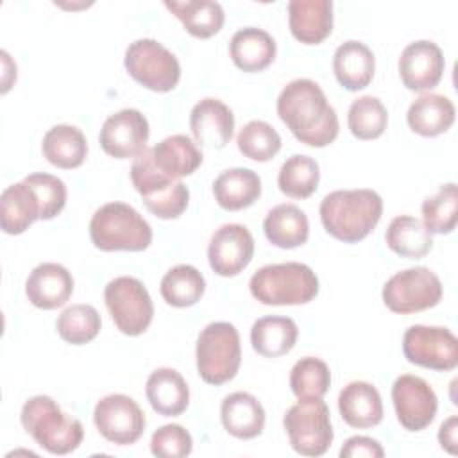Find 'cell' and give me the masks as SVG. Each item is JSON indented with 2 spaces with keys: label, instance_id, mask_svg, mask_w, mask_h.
Here are the masks:
<instances>
[{
  "label": "cell",
  "instance_id": "484cf974",
  "mask_svg": "<svg viewBox=\"0 0 458 458\" xmlns=\"http://www.w3.org/2000/svg\"><path fill=\"white\" fill-rule=\"evenodd\" d=\"M274 38L258 27H243L236 30L229 43V54L236 68L254 73L268 68L276 59Z\"/></svg>",
  "mask_w": 458,
  "mask_h": 458
},
{
  "label": "cell",
  "instance_id": "d6a6232c",
  "mask_svg": "<svg viewBox=\"0 0 458 458\" xmlns=\"http://www.w3.org/2000/svg\"><path fill=\"white\" fill-rule=\"evenodd\" d=\"M165 5L177 16L188 34L200 39L215 36L225 20L224 7L213 0H166Z\"/></svg>",
  "mask_w": 458,
  "mask_h": 458
},
{
  "label": "cell",
  "instance_id": "4316f807",
  "mask_svg": "<svg viewBox=\"0 0 458 458\" xmlns=\"http://www.w3.org/2000/svg\"><path fill=\"white\" fill-rule=\"evenodd\" d=\"M213 195L222 209L240 211L259 199L261 179L250 168H227L213 181Z\"/></svg>",
  "mask_w": 458,
  "mask_h": 458
},
{
  "label": "cell",
  "instance_id": "4dcf8cb0",
  "mask_svg": "<svg viewBox=\"0 0 458 458\" xmlns=\"http://www.w3.org/2000/svg\"><path fill=\"white\" fill-rule=\"evenodd\" d=\"M41 152L50 165L70 170L84 163L88 156V141L79 127L59 123L45 132Z\"/></svg>",
  "mask_w": 458,
  "mask_h": 458
},
{
  "label": "cell",
  "instance_id": "ee69618b",
  "mask_svg": "<svg viewBox=\"0 0 458 458\" xmlns=\"http://www.w3.org/2000/svg\"><path fill=\"white\" fill-rule=\"evenodd\" d=\"M342 458H381L385 456V451L381 444L376 438L363 437V435H354L347 438L340 449Z\"/></svg>",
  "mask_w": 458,
  "mask_h": 458
},
{
  "label": "cell",
  "instance_id": "8fae6325",
  "mask_svg": "<svg viewBox=\"0 0 458 458\" xmlns=\"http://www.w3.org/2000/svg\"><path fill=\"white\" fill-rule=\"evenodd\" d=\"M442 283L426 267H411L394 274L383 286L385 306L399 315L429 310L442 301Z\"/></svg>",
  "mask_w": 458,
  "mask_h": 458
},
{
  "label": "cell",
  "instance_id": "7c38bea8",
  "mask_svg": "<svg viewBox=\"0 0 458 458\" xmlns=\"http://www.w3.org/2000/svg\"><path fill=\"white\" fill-rule=\"evenodd\" d=\"M403 354L424 369L453 370L458 365V340L447 327L415 324L403 335Z\"/></svg>",
  "mask_w": 458,
  "mask_h": 458
},
{
  "label": "cell",
  "instance_id": "cb8c5ba5",
  "mask_svg": "<svg viewBox=\"0 0 458 458\" xmlns=\"http://www.w3.org/2000/svg\"><path fill=\"white\" fill-rule=\"evenodd\" d=\"M376 70L372 50L356 39L338 45L333 55V72L338 84L349 91L363 89L370 84Z\"/></svg>",
  "mask_w": 458,
  "mask_h": 458
},
{
  "label": "cell",
  "instance_id": "f35d334b",
  "mask_svg": "<svg viewBox=\"0 0 458 458\" xmlns=\"http://www.w3.org/2000/svg\"><path fill=\"white\" fill-rule=\"evenodd\" d=\"M349 131L358 140H376L388 125V111L377 97L363 95L352 100L347 113Z\"/></svg>",
  "mask_w": 458,
  "mask_h": 458
},
{
  "label": "cell",
  "instance_id": "5b68a950",
  "mask_svg": "<svg viewBox=\"0 0 458 458\" xmlns=\"http://www.w3.org/2000/svg\"><path fill=\"white\" fill-rule=\"evenodd\" d=\"M91 243L104 250H145L152 243L150 224L125 202L100 206L89 220Z\"/></svg>",
  "mask_w": 458,
  "mask_h": 458
},
{
  "label": "cell",
  "instance_id": "e575fe53",
  "mask_svg": "<svg viewBox=\"0 0 458 458\" xmlns=\"http://www.w3.org/2000/svg\"><path fill=\"white\" fill-rule=\"evenodd\" d=\"M159 290L166 304L174 308H188L202 299L206 292V281L195 267L181 263L172 267L163 276Z\"/></svg>",
  "mask_w": 458,
  "mask_h": 458
},
{
  "label": "cell",
  "instance_id": "83f0119b",
  "mask_svg": "<svg viewBox=\"0 0 458 458\" xmlns=\"http://www.w3.org/2000/svg\"><path fill=\"white\" fill-rule=\"evenodd\" d=\"M454 104L438 93H424L417 97L406 113L410 129L424 138L438 136L451 129L454 123Z\"/></svg>",
  "mask_w": 458,
  "mask_h": 458
},
{
  "label": "cell",
  "instance_id": "44dd1931",
  "mask_svg": "<svg viewBox=\"0 0 458 458\" xmlns=\"http://www.w3.org/2000/svg\"><path fill=\"white\" fill-rule=\"evenodd\" d=\"M338 411L351 428H374L383 420V401L367 381H351L338 394Z\"/></svg>",
  "mask_w": 458,
  "mask_h": 458
},
{
  "label": "cell",
  "instance_id": "603a6c76",
  "mask_svg": "<svg viewBox=\"0 0 458 458\" xmlns=\"http://www.w3.org/2000/svg\"><path fill=\"white\" fill-rule=\"evenodd\" d=\"M224 429L240 440H250L261 435L265 428V410L249 392H233L220 404Z\"/></svg>",
  "mask_w": 458,
  "mask_h": 458
},
{
  "label": "cell",
  "instance_id": "d4e9b609",
  "mask_svg": "<svg viewBox=\"0 0 458 458\" xmlns=\"http://www.w3.org/2000/svg\"><path fill=\"white\" fill-rule=\"evenodd\" d=\"M145 394L152 410L165 417H177L190 404L188 383L181 372L170 367H161L150 372Z\"/></svg>",
  "mask_w": 458,
  "mask_h": 458
},
{
  "label": "cell",
  "instance_id": "7bdbcfd3",
  "mask_svg": "<svg viewBox=\"0 0 458 458\" xmlns=\"http://www.w3.org/2000/svg\"><path fill=\"white\" fill-rule=\"evenodd\" d=\"M193 449L191 435L181 424H165L152 433L150 451L161 458H182Z\"/></svg>",
  "mask_w": 458,
  "mask_h": 458
},
{
  "label": "cell",
  "instance_id": "ffe728a7",
  "mask_svg": "<svg viewBox=\"0 0 458 458\" xmlns=\"http://www.w3.org/2000/svg\"><path fill=\"white\" fill-rule=\"evenodd\" d=\"M288 27L292 36L304 45L322 43L333 30L331 0L288 2Z\"/></svg>",
  "mask_w": 458,
  "mask_h": 458
},
{
  "label": "cell",
  "instance_id": "e0dca14e",
  "mask_svg": "<svg viewBox=\"0 0 458 458\" xmlns=\"http://www.w3.org/2000/svg\"><path fill=\"white\" fill-rule=\"evenodd\" d=\"M445 59L440 47L419 39L404 47L399 57V75L410 91H429L442 81Z\"/></svg>",
  "mask_w": 458,
  "mask_h": 458
},
{
  "label": "cell",
  "instance_id": "30bf717a",
  "mask_svg": "<svg viewBox=\"0 0 458 458\" xmlns=\"http://www.w3.org/2000/svg\"><path fill=\"white\" fill-rule=\"evenodd\" d=\"M104 301L116 329L127 336L145 333L154 317V304L145 284L131 276H120L104 288Z\"/></svg>",
  "mask_w": 458,
  "mask_h": 458
},
{
  "label": "cell",
  "instance_id": "d590c367",
  "mask_svg": "<svg viewBox=\"0 0 458 458\" xmlns=\"http://www.w3.org/2000/svg\"><path fill=\"white\" fill-rule=\"evenodd\" d=\"M320 168L318 163L304 154L290 156L279 168L277 186L292 199H308L318 188Z\"/></svg>",
  "mask_w": 458,
  "mask_h": 458
},
{
  "label": "cell",
  "instance_id": "ab89813d",
  "mask_svg": "<svg viewBox=\"0 0 458 458\" xmlns=\"http://www.w3.org/2000/svg\"><path fill=\"white\" fill-rule=\"evenodd\" d=\"M329 386L331 370L320 358H301L290 370V388L297 399H322Z\"/></svg>",
  "mask_w": 458,
  "mask_h": 458
},
{
  "label": "cell",
  "instance_id": "5bb4252c",
  "mask_svg": "<svg viewBox=\"0 0 458 458\" xmlns=\"http://www.w3.org/2000/svg\"><path fill=\"white\" fill-rule=\"evenodd\" d=\"M392 403L399 424L408 431L426 429L438 408V399L431 385L413 374L399 376L392 385Z\"/></svg>",
  "mask_w": 458,
  "mask_h": 458
},
{
  "label": "cell",
  "instance_id": "7a4b0ae2",
  "mask_svg": "<svg viewBox=\"0 0 458 458\" xmlns=\"http://www.w3.org/2000/svg\"><path fill=\"white\" fill-rule=\"evenodd\" d=\"M318 213L327 234L344 243H358L377 225L383 199L369 188L335 190L322 199Z\"/></svg>",
  "mask_w": 458,
  "mask_h": 458
},
{
  "label": "cell",
  "instance_id": "52a82bcc",
  "mask_svg": "<svg viewBox=\"0 0 458 458\" xmlns=\"http://www.w3.org/2000/svg\"><path fill=\"white\" fill-rule=\"evenodd\" d=\"M131 181L141 195L147 209L163 220L179 218L190 202V190L182 181L163 175L152 163L150 148L134 157L131 166Z\"/></svg>",
  "mask_w": 458,
  "mask_h": 458
},
{
  "label": "cell",
  "instance_id": "d6986e66",
  "mask_svg": "<svg viewBox=\"0 0 458 458\" xmlns=\"http://www.w3.org/2000/svg\"><path fill=\"white\" fill-rule=\"evenodd\" d=\"M73 293V277L59 263H41L27 277L25 295L39 310H55L66 304Z\"/></svg>",
  "mask_w": 458,
  "mask_h": 458
},
{
  "label": "cell",
  "instance_id": "f1b7e54d",
  "mask_svg": "<svg viewBox=\"0 0 458 458\" xmlns=\"http://www.w3.org/2000/svg\"><path fill=\"white\" fill-rule=\"evenodd\" d=\"M41 208L36 191L25 182L7 186L0 195V225L7 234L25 233L39 220Z\"/></svg>",
  "mask_w": 458,
  "mask_h": 458
},
{
  "label": "cell",
  "instance_id": "277c9868",
  "mask_svg": "<svg viewBox=\"0 0 458 458\" xmlns=\"http://www.w3.org/2000/svg\"><path fill=\"white\" fill-rule=\"evenodd\" d=\"M249 290L265 306L306 304L318 293V277L308 265L297 261L265 265L252 274Z\"/></svg>",
  "mask_w": 458,
  "mask_h": 458
},
{
  "label": "cell",
  "instance_id": "ac0fdd59",
  "mask_svg": "<svg viewBox=\"0 0 458 458\" xmlns=\"http://www.w3.org/2000/svg\"><path fill=\"white\" fill-rule=\"evenodd\" d=\"M190 129L200 147L224 148L234 132V114L218 98H202L190 113Z\"/></svg>",
  "mask_w": 458,
  "mask_h": 458
},
{
  "label": "cell",
  "instance_id": "74e56055",
  "mask_svg": "<svg viewBox=\"0 0 458 458\" xmlns=\"http://www.w3.org/2000/svg\"><path fill=\"white\" fill-rule=\"evenodd\" d=\"M100 313L91 304H72L61 311L55 320L59 336L72 345H84L91 342L100 331Z\"/></svg>",
  "mask_w": 458,
  "mask_h": 458
},
{
  "label": "cell",
  "instance_id": "4fadbf2b",
  "mask_svg": "<svg viewBox=\"0 0 458 458\" xmlns=\"http://www.w3.org/2000/svg\"><path fill=\"white\" fill-rule=\"evenodd\" d=\"M93 422L98 433L116 445H131L138 442L147 426L143 410L125 394H109L102 397L95 404Z\"/></svg>",
  "mask_w": 458,
  "mask_h": 458
},
{
  "label": "cell",
  "instance_id": "f546056e",
  "mask_svg": "<svg viewBox=\"0 0 458 458\" xmlns=\"http://www.w3.org/2000/svg\"><path fill=\"white\" fill-rule=\"evenodd\" d=\"M263 231L272 245L279 249H295L308 242L310 222L299 206L277 204L267 213Z\"/></svg>",
  "mask_w": 458,
  "mask_h": 458
},
{
  "label": "cell",
  "instance_id": "b9f144b4",
  "mask_svg": "<svg viewBox=\"0 0 458 458\" xmlns=\"http://www.w3.org/2000/svg\"><path fill=\"white\" fill-rule=\"evenodd\" d=\"M23 181L38 195L39 208H41L39 220H52L63 211V208L66 204V186H64L63 179H59L57 175H52V174L36 172V174L27 175Z\"/></svg>",
  "mask_w": 458,
  "mask_h": 458
},
{
  "label": "cell",
  "instance_id": "7402d4cb",
  "mask_svg": "<svg viewBox=\"0 0 458 458\" xmlns=\"http://www.w3.org/2000/svg\"><path fill=\"white\" fill-rule=\"evenodd\" d=\"M154 166L166 177L179 181L202 165V150L186 134H172L150 148Z\"/></svg>",
  "mask_w": 458,
  "mask_h": 458
},
{
  "label": "cell",
  "instance_id": "60d3db41",
  "mask_svg": "<svg viewBox=\"0 0 458 458\" xmlns=\"http://www.w3.org/2000/svg\"><path fill=\"white\" fill-rule=\"evenodd\" d=\"M238 150L252 161H270L281 150L279 132L265 120H250L236 136Z\"/></svg>",
  "mask_w": 458,
  "mask_h": 458
},
{
  "label": "cell",
  "instance_id": "9c48e42d",
  "mask_svg": "<svg viewBox=\"0 0 458 458\" xmlns=\"http://www.w3.org/2000/svg\"><path fill=\"white\" fill-rule=\"evenodd\" d=\"M123 66L136 82L157 93L172 91L181 79L177 57L152 38L132 41L125 50Z\"/></svg>",
  "mask_w": 458,
  "mask_h": 458
},
{
  "label": "cell",
  "instance_id": "8992f818",
  "mask_svg": "<svg viewBox=\"0 0 458 458\" xmlns=\"http://www.w3.org/2000/svg\"><path fill=\"white\" fill-rule=\"evenodd\" d=\"M197 372L208 385L231 381L242 363V345L238 329L229 322L208 324L197 338Z\"/></svg>",
  "mask_w": 458,
  "mask_h": 458
},
{
  "label": "cell",
  "instance_id": "2e32d148",
  "mask_svg": "<svg viewBox=\"0 0 458 458\" xmlns=\"http://www.w3.org/2000/svg\"><path fill=\"white\" fill-rule=\"evenodd\" d=\"M254 256V238L242 224L220 225L209 240L208 261L215 274L222 277L238 276Z\"/></svg>",
  "mask_w": 458,
  "mask_h": 458
},
{
  "label": "cell",
  "instance_id": "ba28073f",
  "mask_svg": "<svg viewBox=\"0 0 458 458\" xmlns=\"http://www.w3.org/2000/svg\"><path fill=\"white\" fill-rule=\"evenodd\" d=\"M290 445L302 456H322L331 447L333 426L327 404L322 399H299L283 417Z\"/></svg>",
  "mask_w": 458,
  "mask_h": 458
},
{
  "label": "cell",
  "instance_id": "f6af8a7d",
  "mask_svg": "<svg viewBox=\"0 0 458 458\" xmlns=\"http://www.w3.org/2000/svg\"><path fill=\"white\" fill-rule=\"evenodd\" d=\"M438 442L442 449H445L451 454H456V444H458V419L456 415H451L445 422H442L438 429Z\"/></svg>",
  "mask_w": 458,
  "mask_h": 458
},
{
  "label": "cell",
  "instance_id": "836d02e7",
  "mask_svg": "<svg viewBox=\"0 0 458 458\" xmlns=\"http://www.w3.org/2000/svg\"><path fill=\"white\" fill-rule=\"evenodd\" d=\"M385 242L392 252L408 259H420L433 249L431 233L419 218L410 215L395 216L388 224Z\"/></svg>",
  "mask_w": 458,
  "mask_h": 458
},
{
  "label": "cell",
  "instance_id": "8d00e7d4",
  "mask_svg": "<svg viewBox=\"0 0 458 458\" xmlns=\"http://www.w3.org/2000/svg\"><path fill=\"white\" fill-rule=\"evenodd\" d=\"M422 224L431 234H449L458 220V188L454 182H445L431 197H426L422 206Z\"/></svg>",
  "mask_w": 458,
  "mask_h": 458
},
{
  "label": "cell",
  "instance_id": "3957f363",
  "mask_svg": "<svg viewBox=\"0 0 458 458\" xmlns=\"http://www.w3.org/2000/svg\"><path fill=\"white\" fill-rule=\"evenodd\" d=\"M20 420L23 429L50 454H68L75 451L84 428L79 419L64 413L50 395H34L21 406Z\"/></svg>",
  "mask_w": 458,
  "mask_h": 458
},
{
  "label": "cell",
  "instance_id": "6da1fadb",
  "mask_svg": "<svg viewBox=\"0 0 458 458\" xmlns=\"http://www.w3.org/2000/svg\"><path fill=\"white\" fill-rule=\"evenodd\" d=\"M277 114L304 145L322 148L338 136V116L322 88L311 79L290 81L277 97Z\"/></svg>",
  "mask_w": 458,
  "mask_h": 458
},
{
  "label": "cell",
  "instance_id": "1f68e13d",
  "mask_svg": "<svg viewBox=\"0 0 458 458\" xmlns=\"http://www.w3.org/2000/svg\"><path fill=\"white\" fill-rule=\"evenodd\" d=\"M299 336V327L290 317H261L250 327L252 349L265 358L288 354Z\"/></svg>",
  "mask_w": 458,
  "mask_h": 458
},
{
  "label": "cell",
  "instance_id": "9a60e30c",
  "mask_svg": "<svg viewBox=\"0 0 458 458\" xmlns=\"http://www.w3.org/2000/svg\"><path fill=\"white\" fill-rule=\"evenodd\" d=\"M148 120L134 107H125L106 118L98 141L102 150L114 159L140 156L148 141Z\"/></svg>",
  "mask_w": 458,
  "mask_h": 458
}]
</instances>
